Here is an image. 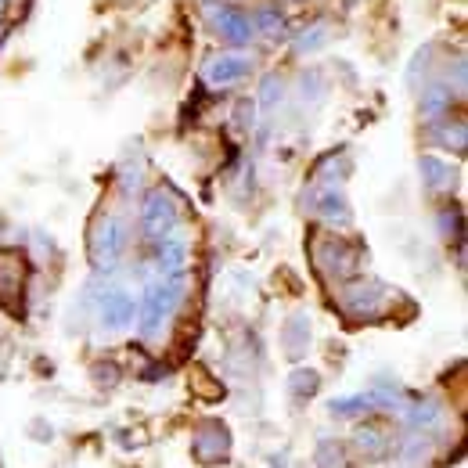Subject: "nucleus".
Listing matches in <instances>:
<instances>
[{
	"label": "nucleus",
	"mask_w": 468,
	"mask_h": 468,
	"mask_svg": "<svg viewBox=\"0 0 468 468\" xmlns=\"http://www.w3.org/2000/svg\"><path fill=\"white\" fill-rule=\"evenodd\" d=\"M310 260H314V267H317L321 278L343 285V282L356 278L360 249L332 231H314V238H310Z\"/></svg>",
	"instance_id": "nucleus-1"
},
{
	"label": "nucleus",
	"mask_w": 468,
	"mask_h": 468,
	"mask_svg": "<svg viewBox=\"0 0 468 468\" xmlns=\"http://www.w3.org/2000/svg\"><path fill=\"white\" fill-rule=\"evenodd\" d=\"M382 404L375 393H356V397H343V400H332L328 410L332 414H339V418H356V414H367V410H375Z\"/></svg>",
	"instance_id": "nucleus-16"
},
{
	"label": "nucleus",
	"mask_w": 468,
	"mask_h": 468,
	"mask_svg": "<svg viewBox=\"0 0 468 468\" xmlns=\"http://www.w3.org/2000/svg\"><path fill=\"white\" fill-rule=\"evenodd\" d=\"M310 209H314L321 220L335 224V228H346V224L353 220V209H350V202H346V195H343L339 184H324V187H317L314 198H310Z\"/></svg>",
	"instance_id": "nucleus-11"
},
{
	"label": "nucleus",
	"mask_w": 468,
	"mask_h": 468,
	"mask_svg": "<svg viewBox=\"0 0 468 468\" xmlns=\"http://www.w3.org/2000/svg\"><path fill=\"white\" fill-rule=\"evenodd\" d=\"M26 282H29V263L18 249H0V306L18 314L26 299Z\"/></svg>",
	"instance_id": "nucleus-7"
},
{
	"label": "nucleus",
	"mask_w": 468,
	"mask_h": 468,
	"mask_svg": "<svg viewBox=\"0 0 468 468\" xmlns=\"http://www.w3.org/2000/svg\"><path fill=\"white\" fill-rule=\"evenodd\" d=\"M282 346L289 353V360H303L310 350V317L306 314H292L285 321V332H282Z\"/></svg>",
	"instance_id": "nucleus-14"
},
{
	"label": "nucleus",
	"mask_w": 468,
	"mask_h": 468,
	"mask_svg": "<svg viewBox=\"0 0 468 468\" xmlns=\"http://www.w3.org/2000/svg\"><path fill=\"white\" fill-rule=\"evenodd\" d=\"M184 295V278H155L144 285V295L137 299V328L144 339H155L163 324L174 317Z\"/></svg>",
	"instance_id": "nucleus-2"
},
{
	"label": "nucleus",
	"mask_w": 468,
	"mask_h": 468,
	"mask_svg": "<svg viewBox=\"0 0 468 468\" xmlns=\"http://www.w3.org/2000/svg\"><path fill=\"white\" fill-rule=\"evenodd\" d=\"M137 321V299L126 292L122 285H109L98 295V324L105 332H126Z\"/></svg>",
	"instance_id": "nucleus-8"
},
{
	"label": "nucleus",
	"mask_w": 468,
	"mask_h": 468,
	"mask_svg": "<svg viewBox=\"0 0 468 468\" xmlns=\"http://www.w3.org/2000/svg\"><path fill=\"white\" fill-rule=\"evenodd\" d=\"M176 224H180V209H176L174 195L163 191V187L148 191L144 202H141V231L148 234L152 241H159V238L174 234Z\"/></svg>",
	"instance_id": "nucleus-5"
},
{
	"label": "nucleus",
	"mask_w": 468,
	"mask_h": 468,
	"mask_svg": "<svg viewBox=\"0 0 468 468\" xmlns=\"http://www.w3.org/2000/svg\"><path fill=\"white\" fill-rule=\"evenodd\" d=\"M408 421L414 429H429V425H436L440 421V404L436 400H414L408 410Z\"/></svg>",
	"instance_id": "nucleus-18"
},
{
	"label": "nucleus",
	"mask_w": 468,
	"mask_h": 468,
	"mask_svg": "<svg viewBox=\"0 0 468 468\" xmlns=\"http://www.w3.org/2000/svg\"><path fill=\"white\" fill-rule=\"evenodd\" d=\"M231 454V432L220 421H206L195 436H191V458L198 465H224Z\"/></svg>",
	"instance_id": "nucleus-9"
},
{
	"label": "nucleus",
	"mask_w": 468,
	"mask_h": 468,
	"mask_svg": "<svg viewBox=\"0 0 468 468\" xmlns=\"http://www.w3.org/2000/svg\"><path fill=\"white\" fill-rule=\"evenodd\" d=\"M389 299H393V292L382 282H375V278H350L339 289V306H343V314L350 321H356V324H367V321L386 317Z\"/></svg>",
	"instance_id": "nucleus-3"
},
{
	"label": "nucleus",
	"mask_w": 468,
	"mask_h": 468,
	"mask_svg": "<svg viewBox=\"0 0 468 468\" xmlns=\"http://www.w3.org/2000/svg\"><path fill=\"white\" fill-rule=\"evenodd\" d=\"M0 4H4V0H0Z\"/></svg>",
	"instance_id": "nucleus-25"
},
{
	"label": "nucleus",
	"mask_w": 468,
	"mask_h": 468,
	"mask_svg": "<svg viewBox=\"0 0 468 468\" xmlns=\"http://www.w3.org/2000/svg\"><path fill=\"white\" fill-rule=\"evenodd\" d=\"M317 389H321V375L314 367H295L292 375H289V393H292L295 400H310Z\"/></svg>",
	"instance_id": "nucleus-17"
},
{
	"label": "nucleus",
	"mask_w": 468,
	"mask_h": 468,
	"mask_svg": "<svg viewBox=\"0 0 468 468\" xmlns=\"http://www.w3.org/2000/svg\"><path fill=\"white\" fill-rule=\"evenodd\" d=\"M155 263H159V278H184L187 274V241L176 231L159 238Z\"/></svg>",
	"instance_id": "nucleus-12"
},
{
	"label": "nucleus",
	"mask_w": 468,
	"mask_h": 468,
	"mask_svg": "<svg viewBox=\"0 0 468 468\" xmlns=\"http://www.w3.org/2000/svg\"><path fill=\"white\" fill-rule=\"evenodd\" d=\"M418 176H421V184L429 187V191H451L454 184H458V166H451L447 159H440V155H421L418 159Z\"/></svg>",
	"instance_id": "nucleus-13"
},
{
	"label": "nucleus",
	"mask_w": 468,
	"mask_h": 468,
	"mask_svg": "<svg viewBox=\"0 0 468 468\" xmlns=\"http://www.w3.org/2000/svg\"><path fill=\"white\" fill-rule=\"evenodd\" d=\"M206 18H209L213 33H217L220 40L234 44V48H245V44H252V40H256L252 18H249L245 11L231 7V4H217V0H209V4H206Z\"/></svg>",
	"instance_id": "nucleus-6"
},
{
	"label": "nucleus",
	"mask_w": 468,
	"mask_h": 468,
	"mask_svg": "<svg viewBox=\"0 0 468 468\" xmlns=\"http://www.w3.org/2000/svg\"><path fill=\"white\" fill-rule=\"evenodd\" d=\"M249 72H252V58L245 51H220V55L206 58V65H202V80L209 87H234Z\"/></svg>",
	"instance_id": "nucleus-10"
},
{
	"label": "nucleus",
	"mask_w": 468,
	"mask_h": 468,
	"mask_svg": "<svg viewBox=\"0 0 468 468\" xmlns=\"http://www.w3.org/2000/svg\"><path fill=\"white\" fill-rule=\"evenodd\" d=\"M282 90H285L282 80H278V76H267L263 87H260V105H263V109H274V105L282 101Z\"/></svg>",
	"instance_id": "nucleus-24"
},
{
	"label": "nucleus",
	"mask_w": 468,
	"mask_h": 468,
	"mask_svg": "<svg viewBox=\"0 0 468 468\" xmlns=\"http://www.w3.org/2000/svg\"><path fill=\"white\" fill-rule=\"evenodd\" d=\"M436 141L443 148H454V155L465 152V122H454V130H436Z\"/></svg>",
	"instance_id": "nucleus-23"
},
{
	"label": "nucleus",
	"mask_w": 468,
	"mask_h": 468,
	"mask_svg": "<svg viewBox=\"0 0 468 468\" xmlns=\"http://www.w3.org/2000/svg\"><path fill=\"white\" fill-rule=\"evenodd\" d=\"M324 40H328V26H310V29H303V33H299L295 51H299V55H314V51H321V48H324Z\"/></svg>",
	"instance_id": "nucleus-20"
},
{
	"label": "nucleus",
	"mask_w": 468,
	"mask_h": 468,
	"mask_svg": "<svg viewBox=\"0 0 468 468\" xmlns=\"http://www.w3.org/2000/svg\"><path fill=\"white\" fill-rule=\"evenodd\" d=\"M191 386L202 393V400H224V386L213 382L206 371H191Z\"/></svg>",
	"instance_id": "nucleus-22"
},
{
	"label": "nucleus",
	"mask_w": 468,
	"mask_h": 468,
	"mask_svg": "<svg viewBox=\"0 0 468 468\" xmlns=\"http://www.w3.org/2000/svg\"><path fill=\"white\" fill-rule=\"evenodd\" d=\"M451 101H454L451 83H432V87L421 94V116L429 119V122H440V119L451 112Z\"/></svg>",
	"instance_id": "nucleus-15"
},
{
	"label": "nucleus",
	"mask_w": 468,
	"mask_h": 468,
	"mask_svg": "<svg viewBox=\"0 0 468 468\" xmlns=\"http://www.w3.org/2000/svg\"><path fill=\"white\" fill-rule=\"evenodd\" d=\"M317 468H346V451H343V443L324 440V443L317 447Z\"/></svg>",
	"instance_id": "nucleus-21"
},
{
	"label": "nucleus",
	"mask_w": 468,
	"mask_h": 468,
	"mask_svg": "<svg viewBox=\"0 0 468 468\" xmlns=\"http://www.w3.org/2000/svg\"><path fill=\"white\" fill-rule=\"evenodd\" d=\"M356 443H360V447H364V454H371V458H382V454L389 451L386 432H378V429H371V425H364V429L356 432Z\"/></svg>",
	"instance_id": "nucleus-19"
},
{
	"label": "nucleus",
	"mask_w": 468,
	"mask_h": 468,
	"mask_svg": "<svg viewBox=\"0 0 468 468\" xmlns=\"http://www.w3.org/2000/svg\"><path fill=\"white\" fill-rule=\"evenodd\" d=\"M122 252H126V224L112 213L98 217V224L90 231V263L98 271H112L122 260Z\"/></svg>",
	"instance_id": "nucleus-4"
}]
</instances>
